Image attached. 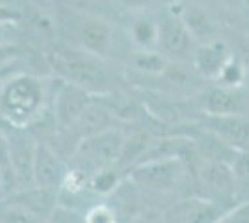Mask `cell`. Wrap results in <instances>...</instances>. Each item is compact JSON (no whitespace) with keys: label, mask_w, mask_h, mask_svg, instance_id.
Masks as SVG:
<instances>
[{"label":"cell","mask_w":249,"mask_h":223,"mask_svg":"<svg viewBox=\"0 0 249 223\" xmlns=\"http://www.w3.org/2000/svg\"><path fill=\"white\" fill-rule=\"evenodd\" d=\"M24 17H26V11L17 10V8H13V6H8V4H4V2H0V24H13V26H19Z\"/></svg>","instance_id":"obj_23"},{"label":"cell","mask_w":249,"mask_h":223,"mask_svg":"<svg viewBox=\"0 0 249 223\" xmlns=\"http://www.w3.org/2000/svg\"><path fill=\"white\" fill-rule=\"evenodd\" d=\"M123 8L130 11H142V10H158L160 6H166L171 0H117Z\"/></svg>","instance_id":"obj_24"},{"label":"cell","mask_w":249,"mask_h":223,"mask_svg":"<svg viewBox=\"0 0 249 223\" xmlns=\"http://www.w3.org/2000/svg\"><path fill=\"white\" fill-rule=\"evenodd\" d=\"M56 80L39 74L17 73L0 82V119L15 128H32L51 112Z\"/></svg>","instance_id":"obj_1"},{"label":"cell","mask_w":249,"mask_h":223,"mask_svg":"<svg viewBox=\"0 0 249 223\" xmlns=\"http://www.w3.org/2000/svg\"><path fill=\"white\" fill-rule=\"evenodd\" d=\"M51 65L58 78L80 86L93 97L108 95L117 89V74L108 67V60L78 51L67 43L52 51Z\"/></svg>","instance_id":"obj_3"},{"label":"cell","mask_w":249,"mask_h":223,"mask_svg":"<svg viewBox=\"0 0 249 223\" xmlns=\"http://www.w3.org/2000/svg\"><path fill=\"white\" fill-rule=\"evenodd\" d=\"M124 34L132 51H158L160 15H156V10L130 11Z\"/></svg>","instance_id":"obj_13"},{"label":"cell","mask_w":249,"mask_h":223,"mask_svg":"<svg viewBox=\"0 0 249 223\" xmlns=\"http://www.w3.org/2000/svg\"><path fill=\"white\" fill-rule=\"evenodd\" d=\"M62 11L63 15L60 17L58 24L67 45L108 62L115 60L126 62L132 47L124 30L117 28L115 24L95 13L78 11L73 8Z\"/></svg>","instance_id":"obj_2"},{"label":"cell","mask_w":249,"mask_h":223,"mask_svg":"<svg viewBox=\"0 0 249 223\" xmlns=\"http://www.w3.org/2000/svg\"><path fill=\"white\" fill-rule=\"evenodd\" d=\"M86 223H121V218L110 203H93L84 210Z\"/></svg>","instance_id":"obj_20"},{"label":"cell","mask_w":249,"mask_h":223,"mask_svg":"<svg viewBox=\"0 0 249 223\" xmlns=\"http://www.w3.org/2000/svg\"><path fill=\"white\" fill-rule=\"evenodd\" d=\"M190 166H192V175H194L196 195H201L210 201L225 203V205H238L234 175H232L229 162L201 158L196 153Z\"/></svg>","instance_id":"obj_6"},{"label":"cell","mask_w":249,"mask_h":223,"mask_svg":"<svg viewBox=\"0 0 249 223\" xmlns=\"http://www.w3.org/2000/svg\"><path fill=\"white\" fill-rule=\"evenodd\" d=\"M236 205L210 201L201 195L190 193L177 197L160 214L162 223H218Z\"/></svg>","instance_id":"obj_7"},{"label":"cell","mask_w":249,"mask_h":223,"mask_svg":"<svg viewBox=\"0 0 249 223\" xmlns=\"http://www.w3.org/2000/svg\"><path fill=\"white\" fill-rule=\"evenodd\" d=\"M15 34H17V26H13V24H0V45L15 43Z\"/></svg>","instance_id":"obj_27"},{"label":"cell","mask_w":249,"mask_h":223,"mask_svg":"<svg viewBox=\"0 0 249 223\" xmlns=\"http://www.w3.org/2000/svg\"><path fill=\"white\" fill-rule=\"evenodd\" d=\"M199 127L212 132L225 145L234 151H249V116L227 114V116H205L197 123Z\"/></svg>","instance_id":"obj_11"},{"label":"cell","mask_w":249,"mask_h":223,"mask_svg":"<svg viewBox=\"0 0 249 223\" xmlns=\"http://www.w3.org/2000/svg\"><path fill=\"white\" fill-rule=\"evenodd\" d=\"M177 13L180 15V19L184 21L186 28L190 30V34L194 35V39L197 43L218 39V37H214V34H216V24L212 21V17H210L201 6L188 4V6H184L182 10L177 11Z\"/></svg>","instance_id":"obj_17"},{"label":"cell","mask_w":249,"mask_h":223,"mask_svg":"<svg viewBox=\"0 0 249 223\" xmlns=\"http://www.w3.org/2000/svg\"><path fill=\"white\" fill-rule=\"evenodd\" d=\"M199 108L207 116H227V114H244V101L238 89L214 86L205 89L199 97Z\"/></svg>","instance_id":"obj_15"},{"label":"cell","mask_w":249,"mask_h":223,"mask_svg":"<svg viewBox=\"0 0 249 223\" xmlns=\"http://www.w3.org/2000/svg\"><path fill=\"white\" fill-rule=\"evenodd\" d=\"M218 223H249V201L238 203Z\"/></svg>","instance_id":"obj_25"},{"label":"cell","mask_w":249,"mask_h":223,"mask_svg":"<svg viewBox=\"0 0 249 223\" xmlns=\"http://www.w3.org/2000/svg\"><path fill=\"white\" fill-rule=\"evenodd\" d=\"M132 223H162V220H160V216H140V218H136Z\"/></svg>","instance_id":"obj_31"},{"label":"cell","mask_w":249,"mask_h":223,"mask_svg":"<svg viewBox=\"0 0 249 223\" xmlns=\"http://www.w3.org/2000/svg\"><path fill=\"white\" fill-rule=\"evenodd\" d=\"M126 179L143 193V197H166L184 190L194 182L192 166L184 156L145 160L128 170Z\"/></svg>","instance_id":"obj_4"},{"label":"cell","mask_w":249,"mask_h":223,"mask_svg":"<svg viewBox=\"0 0 249 223\" xmlns=\"http://www.w3.org/2000/svg\"><path fill=\"white\" fill-rule=\"evenodd\" d=\"M196 47H197V41L190 34L180 15L175 11H162L158 51L171 62H190Z\"/></svg>","instance_id":"obj_8"},{"label":"cell","mask_w":249,"mask_h":223,"mask_svg":"<svg viewBox=\"0 0 249 223\" xmlns=\"http://www.w3.org/2000/svg\"><path fill=\"white\" fill-rule=\"evenodd\" d=\"M19 54H21V51L15 43L0 45V69H6L10 64H13L19 58Z\"/></svg>","instance_id":"obj_26"},{"label":"cell","mask_w":249,"mask_h":223,"mask_svg":"<svg viewBox=\"0 0 249 223\" xmlns=\"http://www.w3.org/2000/svg\"><path fill=\"white\" fill-rule=\"evenodd\" d=\"M74 0H49V6L56 8V10H67V8H73Z\"/></svg>","instance_id":"obj_29"},{"label":"cell","mask_w":249,"mask_h":223,"mask_svg":"<svg viewBox=\"0 0 249 223\" xmlns=\"http://www.w3.org/2000/svg\"><path fill=\"white\" fill-rule=\"evenodd\" d=\"M244 78H246V69H244V65L240 64L236 58H231L225 67L221 69V73L219 76L216 78V82L219 86H225V87H234V89H238L242 82H244Z\"/></svg>","instance_id":"obj_21"},{"label":"cell","mask_w":249,"mask_h":223,"mask_svg":"<svg viewBox=\"0 0 249 223\" xmlns=\"http://www.w3.org/2000/svg\"><path fill=\"white\" fill-rule=\"evenodd\" d=\"M231 58L232 54L225 43L221 39H210L205 43H197L190 64L194 65V69L201 78L216 80Z\"/></svg>","instance_id":"obj_14"},{"label":"cell","mask_w":249,"mask_h":223,"mask_svg":"<svg viewBox=\"0 0 249 223\" xmlns=\"http://www.w3.org/2000/svg\"><path fill=\"white\" fill-rule=\"evenodd\" d=\"M10 193H11V188H10V184H8V179H6L4 171L0 170V201H4Z\"/></svg>","instance_id":"obj_28"},{"label":"cell","mask_w":249,"mask_h":223,"mask_svg":"<svg viewBox=\"0 0 249 223\" xmlns=\"http://www.w3.org/2000/svg\"><path fill=\"white\" fill-rule=\"evenodd\" d=\"M93 101V95L89 91H86L84 87L67 82L60 78V84L56 86V91L52 95L51 112L56 123V130L71 127L78 117L82 116V112L89 106V103Z\"/></svg>","instance_id":"obj_10"},{"label":"cell","mask_w":249,"mask_h":223,"mask_svg":"<svg viewBox=\"0 0 249 223\" xmlns=\"http://www.w3.org/2000/svg\"><path fill=\"white\" fill-rule=\"evenodd\" d=\"M126 134L121 127L106 128L99 134L78 141L71 153V166L86 171L89 177L97 171L117 168Z\"/></svg>","instance_id":"obj_5"},{"label":"cell","mask_w":249,"mask_h":223,"mask_svg":"<svg viewBox=\"0 0 249 223\" xmlns=\"http://www.w3.org/2000/svg\"><path fill=\"white\" fill-rule=\"evenodd\" d=\"M26 4L32 6V8H36V10H49L51 6H49V0H26Z\"/></svg>","instance_id":"obj_30"},{"label":"cell","mask_w":249,"mask_h":223,"mask_svg":"<svg viewBox=\"0 0 249 223\" xmlns=\"http://www.w3.org/2000/svg\"><path fill=\"white\" fill-rule=\"evenodd\" d=\"M169 62L160 51H130L126 58V65L143 76H162Z\"/></svg>","instance_id":"obj_18"},{"label":"cell","mask_w":249,"mask_h":223,"mask_svg":"<svg viewBox=\"0 0 249 223\" xmlns=\"http://www.w3.org/2000/svg\"><path fill=\"white\" fill-rule=\"evenodd\" d=\"M0 223H43L36 214L13 197L0 201Z\"/></svg>","instance_id":"obj_19"},{"label":"cell","mask_w":249,"mask_h":223,"mask_svg":"<svg viewBox=\"0 0 249 223\" xmlns=\"http://www.w3.org/2000/svg\"><path fill=\"white\" fill-rule=\"evenodd\" d=\"M6 134L8 139V156H10L11 171L17 182V190L34 184V158L37 139L30 128H15L10 127Z\"/></svg>","instance_id":"obj_9"},{"label":"cell","mask_w":249,"mask_h":223,"mask_svg":"<svg viewBox=\"0 0 249 223\" xmlns=\"http://www.w3.org/2000/svg\"><path fill=\"white\" fill-rule=\"evenodd\" d=\"M67 162L63 160L62 153H58L47 141H39L34 158V184L41 188L60 190L63 179L67 175Z\"/></svg>","instance_id":"obj_12"},{"label":"cell","mask_w":249,"mask_h":223,"mask_svg":"<svg viewBox=\"0 0 249 223\" xmlns=\"http://www.w3.org/2000/svg\"><path fill=\"white\" fill-rule=\"evenodd\" d=\"M45 223H86V222H84V212L76 210V208H71V206H65V205H58Z\"/></svg>","instance_id":"obj_22"},{"label":"cell","mask_w":249,"mask_h":223,"mask_svg":"<svg viewBox=\"0 0 249 223\" xmlns=\"http://www.w3.org/2000/svg\"><path fill=\"white\" fill-rule=\"evenodd\" d=\"M8 197H13L15 201L22 203L28 210L36 214L43 223L49 220V216L54 212V208L60 205V197H58V190L52 188H41V186H26V188H19Z\"/></svg>","instance_id":"obj_16"}]
</instances>
